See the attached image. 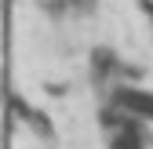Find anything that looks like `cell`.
Returning <instances> with one entry per match:
<instances>
[{"label":"cell","mask_w":153,"mask_h":149,"mask_svg":"<svg viewBox=\"0 0 153 149\" xmlns=\"http://www.w3.org/2000/svg\"><path fill=\"white\" fill-rule=\"evenodd\" d=\"M109 149H142V138L131 131V127H124V131H117L109 138Z\"/></svg>","instance_id":"2"},{"label":"cell","mask_w":153,"mask_h":149,"mask_svg":"<svg viewBox=\"0 0 153 149\" xmlns=\"http://www.w3.org/2000/svg\"><path fill=\"white\" fill-rule=\"evenodd\" d=\"M113 102H117V109H124L128 117L153 120V91H139V87H117Z\"/></svg>","instance_id":"1"},{"label":"cell","mask_w":153,"mask_h":149,"mask_svg":"<svg viewBox=\"0 0 153 149\" xmlns=\"http://www.w3.org/2000/svg\"><path fill=\"white\" fill-rule=\"evenodd\" d=\"M11 113H15V117H22V120H33V109H29V102H22L18 95H11Z\"/></svg>","instance_id":"3"}]
</instances>
